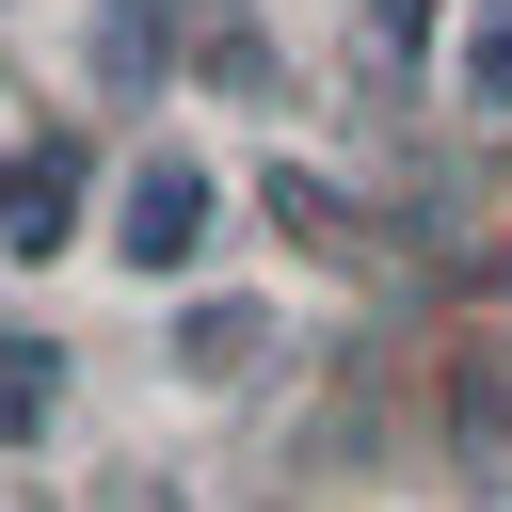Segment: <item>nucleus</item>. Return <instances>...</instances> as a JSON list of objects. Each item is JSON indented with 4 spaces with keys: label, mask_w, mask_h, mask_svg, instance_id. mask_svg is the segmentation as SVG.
Segmentation results:
<instances>
[{
    "label": "nucleus",
    "mask_w": 512,
    "mask_h": 512,
    "mask_svg": "<svg viewBox=\"0 0 512 512\" xmlns=\"http://www.w3.org/2000/svg\"><path fill=\"white\" fill-rule=\"evenodd\" d=\"M208 224H224L208 160H176V144H160V160L128 176V224H112V256H128V272H192V256H208Z\"/></svg>",
    "instance_id": "1"
},
{
    "label": "nucleus",
    "mask_w": 512,
    "mask_h": 512,
    "mask_svg": "<svg viewBox=\"0 0 512 512\" xmlns=\"http://www.w3.org/2000/svg\"><path fill=\"white\" fill-rule=\"evenodd\" d=\"M464 96H480V112H512V0H480V16H464Z\"/></svg>",
    "instance_id": "4"
},
{
    "label": "nucleus",
    "mask_w": 512,
    "mask_h": 512,
    "mask_svg": "<svg viewBox=\"0 0 512 512\" xmlns=\"http://www.w3.org/2000/svg\"><path fill=\"white\" fill-rule=\"evenodd\" d=\"M48 400H64L48 336H0V448H32V432H48Z\"/></svg>",
    "instance_id": "3"
},
{
    "label": "nucleus",
    "mask_w": 512,
    "mask_h": 512,
    "mask_svg": "<svg viewBox=\"0 0 512 512\" xmlns=\"http://www.w3.org/2000/svg\"><path fill=\"white\" fill-rule=\"evenodd\" d=\"M240 352H256V304H208V320H192V368H208V384H224V368H240Z\"/></svg>",
    "instance_id": "5"
},
{
    "label": "nucleus",
    "mask_w": 512,
    "mask_h": 512,
    "mask_svg": "<svg viewBox=\"0 0 512 512\" xmlns=\"http://www.w3.org/2000/svg\"><path fill=\"white\" fill-rule=\"evenodd\" d=\"M64 240H80V144L48 128L0 160V256H64Z\"/></svg>",
    "instance_id": "2"
}]
</instances>
